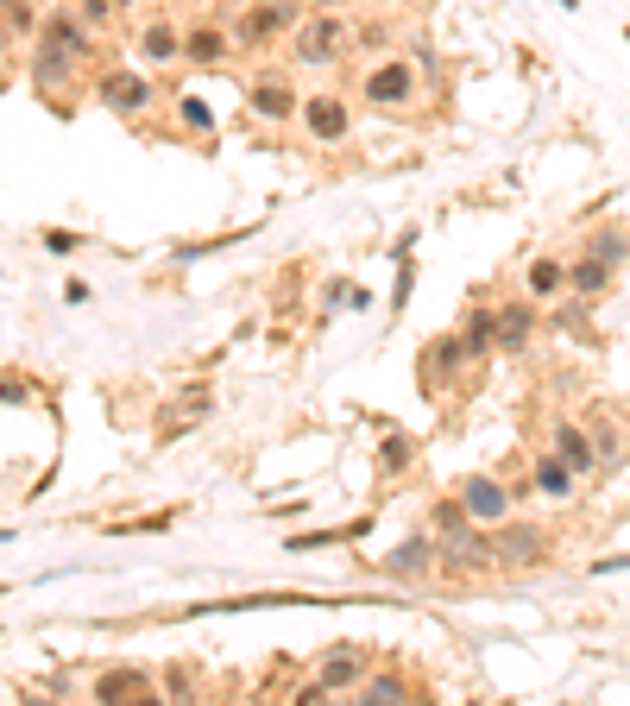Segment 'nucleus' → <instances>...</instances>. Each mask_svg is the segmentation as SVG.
<instances>
[{"label": "nucleus", "instance_id": "9d476101", "mask_svg": "<svg viewBox=\"0 0 630 706\" xmlns=\"http://www.w3.org/2000/svg\"><path fill=\"white\" fill-rule=\"evenodd\" d=\"M132 57L146 69H164V64H183V25H171L164 13H152V20L132 32Z\"/></svg>", "mask_w": 630, "mask_h": 706}, {"label": "nucleus", "instance_id": "f03ea898", "mask_svg": "<svg viewBox=\"0 0 630 706\" xmlns=\"http://www.w3.org/2000/svg\"><path fill=\"white\" fill-rule=\"evenodd\" d=\"M297 20H303V0H253V7H239L227 39H234V51H271L297 32Z\"/></svg>", "mask_w": 630, "mask_h": 706}, {"label": "nucleus", "instance_id": "c756f323", "mask_svg": "<svg viewBox=\"0 0 630 706\" xmlns=\"http://www.w3.org/2000/svg\"><path fill=\"white\" fill-rule=\"evenodd\" d=\"M7 51H13V25H0V64H7Z\"/></svg>", "mask_w": 630, "mask_h": 706}, {"label": "nucleus", "instance_id": "dca6fc26", "mask_svg": "<svg viewBox=\"0 0 630 706\" xmlns=\"http://www.w3.org/2000/svg\"><path fill=\"white\" fill-rule=\"evenodd\" d=\"M523 290H530V303H555L567 290V265L555 259V253H536L530 271H523Z\"/></svg>", "mask_w": 630, "mask_h": 706}, {"label": "nucleus", "instance_id": "c85d7f7f", "mask_svg": "<svg viewBox=\"0 0 630 706\" xmlns=\"http://www.w3.org/2000/svg\"><path fill=\"white\" fill-rule=\"evenodd\" d=\"M353 0H303V13H348Z\"/></svg>", "mask_w": 630, "mask_h": 706}, {"label": "nucleus", "instance_id": "4be33fe9", "mask_svg": "<svg viewBox=\"0 0 630 706\" xmlns=\"http://www.w3.org/2000/svg\"><path fill=\"white\" fill-rule=\"evenodd\" d=\"M158 700H196V668H190V662H171L164 682H158Z\"/></svg>", "mask_w": 630, "mask_h": 706}, {"label": "nucleus", "instance_id": "bb28decb", "mask_svg": "<svg viewBox=\"0 0 630 706\" xmlns=\"http://www.w3.org/2000/svg\"><path fill=\"white\" fill-rule=\"evenodd\" d=\"M0 25H13V32H25V25H39V13H32V0H0Z\"/></svg>", "mask_w": 630, "mask_h": 706}, {"label": "nucleus", "instance_id": "6e6552de", "mask_svg": "<svg viewBox=\"0 0 630 706\" xmlns=\"http://www.w3.org/2000/svg\"><path fill=\"white\" fill-rule=\"evenodd\" d=\"M455 499H460V511H467V524H504V517H511V485L492 480V473H467Z\"/></svg>", "mask_w": 630, "mask_h": 706}, {"label": "nucleus", "instance_id": "4468645a", "mask_svg": "<svg viewBox=\"0 0 630 706\" xmlns=\"http://www.w3.org/2000/svg\"><path fill=\"white\" fill-rule=\"evenodd\" d=\"M530 334H536V303H530V297H523V303L492 309V347L523 353V347H530Z\"/></svg>", "mask_w": 630, "mask_h": 706}, {"label": "nucleus", "instance_id": "0eeeda50", "mask_svg": "<svg viewBox=\"0 0 630 706\" xmlns=\"http://www.w3.org/2000/svg\"><path fill=\"white\" fill-rule=\"evenodd\" d=\"M297 108H303V95H297L290 76H253V83H246V114L265 120V127H290Z\"/></svg>", "mask_w": 630, "mask_h": 706}, {"label": "nucleus", "instance_id": "cd10ccee", "mask_svg": "<svg viewBox=\"0 0 630 706\" xmlns=\"http://www.w3.org/2000/svg\"><path fill=\"white\" fill-rule=\"evenodd\" d=\"M410 448H416L410 436H392L385 441V454H378V467H385V473H392V467H410Z\"/></svg>", "mask_w": 630, "mask_h": 706}, {"label": "nucleus", "instance_id": "412c9836", "mask_svg": "<svg viewBox=\"0 0 630 706\" xmlns=\"http://www.w3.org/2000/svg\"><path fill=\"white\" fill-rule=\"evenodd\" d=\"M209 410H215V397L202 392V385H190V392H183V404H171V410H164V429H183V422L209 417Z\"/></svg>", "mask_w": 630, "mask_h": 706}, {"label": "nucleus", "instance_id": "a878e982", "mask_svg": "<svg viewBox=\"0 0 630 706\" xmlns=\"http://www.w3.org/2000/svg\"><path fill=\"white\" fill-rule=\"evenodd\" d=\"M587 253H599V259H611V265H624V234H618V227H606V234H592V240H587Z\"/></svg>", "mask_w": 630, "mask_h": 706}, {"label": "nucleus", "instance_id": "9b49d317", "mask_svg": "<svg viewBox=\"0 0 630 706\" xmlns=\"http://www.w3.org/2000/svg\"><path fill=\"white\" fill-rule=\"evenodd\" d=\"M543 549H548V536L536 524H511L504 517L499 536H492V561H504V568H530V561H543Z\"/></svg>", "mask_w": 630, "mask_h": 706}, {"label": "nucleus", "instance_id": "f8f14e48", "mask_svg": "<svg viewBox=\"0 0 630 706\" xmlns=\"http://www.w3.org/2000/svg\"><path fill=\"white\" fill-rule=\"evenodd\" d=\"M95 700H108V706H132V700H158V682H152V668H102L95 675Z\"/></svg>", "mask_w": 630, "mask_h": 706}, {"label": "nucleus", "instance_id": "393cba45", "mask_svg": "<svg viewBox=\"0 0 630 706\" xmlns=\"http://www.w3.org/2000/svg\"><path fill=\"white\" fill-rule=\"evenodd\" d=\"M177 120L190 132H215V114H209V101H196V95H177Z\"/></svg>", "mask_w": 630, "mask_h": 706}, {"label": "nucleus", "instance_id": "423d86ee", "mask_svg": "<svg viewBox=\"0 0 630 706\" xmlns=\"http://www.w3.org/2000/svg\"><path fill=\"white\" fill-rule=\"evenodd\" d=\"M297 120H303V132L316 139V146H341V139H353V101H348V95H334V88L303 95Z\"/></svg>", "mask_w": 630, "mask_h": 706}, {"label": "nucleus", "instance_id": "6ab92c4d", "mask_svg": "<svg viewBox=\"0 0 630 706\" xmlns=\"http://www.w3.org/2000/svg\"><path fill=\"white\" fill-rule=\"evenodd\" d=\"M574 480H580V473H574L555 448L536 461V492H543V499H555V505H562V499H574Z\"/></svg>", "mask_w": 630, "mask_h": 706}, {"label": "nucleus", "instance_id": "5701e85b", "mask_svg": "<svg viewBox=\"0 0 630 706\" xmlns=\"http://www.w3.org/2000/svg\"><path fill=\"white\" fill-rule=\"evenodd\" d=\"M404 694H410V682H404V675H392V668H385V675H366V682H360V700H404Z\"/></svg>", "mask_w": 630, "mask_h": 706}, {"label": "nucleus", "instance_id": "b1692460", "mask_svg": "<svg viewBox=\"0 0 630 706\" xmlns=\"http://www.w3.org/2000/svg\"><path fill=\"white\" fill-rule=\"evenodd\" d=\"M592 454H599V467H611L618 454H624V436H618V422H592Z\"/></svg>", "mask_w": 630, "mask_h": 706}, {"label": "nucleus", "instance_id": "f257e3e1", "mask_svg": "<svg viewBox=\"0 0 630 706\" xmlns=\"http://www.w3.org/2000/svg\"><path fill=\"white\" fill-rule=\"evenodd\" d=\"M284 51L297 69H334L353 51V20L348 13H303L297 32L284 39Z\"/></svg>", "mask_w": 630, "mask_h": 706}, {"label": "nucleus", "instance_id": "39448f33", "mask_svg": "<svg viewBox=\"0 0 630 706\" xmlns=\"http://www.w3.org/2000/svg\"><path fill=\"white\" fill-rule=\"evenodd\" d=\"M95 101L108 114H120V120H139V114H152L158 88L146 69H102V83H95Z\"/></svg>", "mask_w": 630, "mask_h": 706}, {"label": "nucleus", "instance_id": "aec40b11", "mask_svg": "<svg viewBox=\"0 0 630 706\" xmlns=\"http://www.w3.org/2000/svg\"><path fill=\"white\" fill-rule=\"evenodd\" d=\"M392 574H423V568H435V543L429 536H410V543H397V555L385 561Z\"/></svg>", "mask_w": 630, "mask_h": 706}, {"label": "nucleus", "instance_id": "1a4fd4ad", "mask_svg": "<svg viewBox=\"0 0 630 706\" xmlns=\"http://www.w3.org/2000/svg\"><path fill=\"white\" fill-rule=\"evenodd\" d=\"M39 39L57 44V51H70L76 64H88V57H95V25H88L83 13H70V7H51V13H39Z\"/></svg>", "mask_w": 630, "mask_h": 706}, {"label": "nucleus", "instance_id": "20e7f679", "mask_svg": "<svg viewBox=\"0 0 630 706\" xmlns=\"http://www.w3.org/2000/svg\"><path fill=\"white\" fill-rule=\"evenodd\" d=\"M372 675V650L366 643H334L316 668V682L303 687V700H328V694H341V687H360Z\"/></svg>", "mask_w": 630, "mask_h": 706}, {"label": "nucleus", "instance_id": "7ed1b4c3", "mask_svg": "<svg viewBox=\"0 0 630 706\" xmlns=\"http://www.w3.org/2000/svg\"><path fill=\"white\" fill-rule=\"evenodd\" d=\"M366 108L378 114H410L416 95H423V76H416L404 57H378V64H366V76H360V88H353Z\"/></svg>", "mask_w": 630, "mask_h": 706}, {"label": "nucleus", "instance_id": "f3484780", "mask_svg": "<svg viewBox=\"0 0 630 706\" xmlns=\"http://www.w3.org/2000/svg\"><path fill=\"white\" fill-rule=\"evenodd\" d=\"M548 448H555V454H562L567 467H574V473H592V467H599V454H592V436L587 429H580V422H555V436H548Z\"/></svg>", "mask_w": 630, "mask_h": 706}, {"label": "nucleus", "instance_id": "2eb2a0df", "mask_svg": "<svg viewBox=\"0 0 630 706\" xmlns=\"http://www.w3.org/2000/svg\"><path fill=\"white\" fill-rule=\"evenodd\" d=\"M76 69H83V64H76L70 51H57V44L39 39V51H32V83H39L44 95H51V88H70V83H76Z\"/></svg>", "mask_w": 630, "mask_h": 706}, {"label": "nucleus", "instance_id": "a211bd4d", "mask_svg": "<svg viewBox=\"0 0 630 706\" xmlns=\"http://www.w3.org/2000/svg\"><path fill=\"white\" fill-rule=\"evenodd\" d=\"M611 278H618V265L599 259V253H580V259L567 265V290H574V297H606Z\"/></svg>", "mask_w": 630, "mask_h": 706}, {"label": "nucleus", "instance_id": "ddd939ff", "mask_svg": "<svg viewBox=\"0 0 630 706\" xmlns=\"http://www.w3.org/2000/svg\"><path fill=\"white\" fill-rule=\"evenodd\" d=\"M227 57H234L227 25H190V32H183V64L190 69H221Z\"/></svg>", "mask_w": 630, "mask_h": 706}]
</instances>
